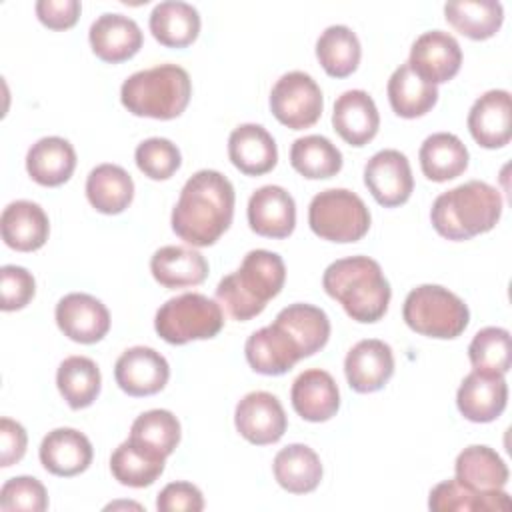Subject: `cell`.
Returning <instances> with one entry per match:
<instances>
[{"label": "cell", "mask_w": 512, "mask_h": 512, "mask_svg": "<svg viewBox=\"0 0 512 512\" xmlns=\"http://www.w3.org/2000/svg\"><path fill=\"white\" fill-rule=\"evenodd\" d=\"M0 230L8 248L18 252H34L46 244L50 220L40 204L32 200H14L2 210Z\"/></svg>", "instance_id": "24"}, {"label": "cell", "mask_w": 512, "mask_h": 512, "mask_svg": "<svg viewBox=\"0 0 512 512\" xmlns=\"http://www.w3.org/2000/svg\"><path fill=\"white\" fill-rule=\"evenodd\" d=\"M56 386L60 396L72 410H82L98 398L102 374L92 358L68 356L58 366Z\"/></svg>", "instance_id": "36"}, {"label": "cell", "mask_w": 512, "mask_h": 512, "mask_svg": "<svg viewBox=\"0 0 512 512\" xmlns=\"http://www.w3.org/2000/svg\"><path fill=\"white\" fill-rule=\"evenodd\" d=\"M44 470L54 476L72 478L88 470L94 458V448L86 434L76 428H54L48 432L38 450Z\"/></svg>", "instance_id": "21"}, {"label": "cell", "mask_w": 512, "mask_h": 512, "mask_svg": "<svg viewBox=\"0 0 512 512\" xmlns=\"http://www.w3.org/2000/svg\"><path fill=\"white\" fill-rule=\"evenodd\" d=\"M246 362L264 376H282L302 360L294 338L276 322L252 332L244 344Z\"/></svg>", "instance_id": "17"}, {"label": "cell", "mask_w": 512, "mask_h": 512, "mask_svg": "<svg viewBox=\"0 0 512 512\" xmlns=\"http://www.w3.org/2000/svg\"><path fill=\"white\" fill-rule=\"evenodd\" d=\"M308 224L322 240L350 244L368 234L370 210L356 192L346 188H328L310 200Z\"/></svg>", "instance_id": "8"}, {"label": "cell", "mask_w": 512, "mask_h": 512, "mask_svg": "<svg viewBox=\"0 0 512 512\" xmlns=\"http://www.w3.org/2000/svg\"><path fill=\"white\" fill-rule=\"evenodd\" d=\"M54 318L60 332L78 344H96L110 330L108 308L86 292H70L60 298Z\"/></svg>", "instance_id": "12"}, {"label": "cell", "mask_w": 512, "mask_h": 512, "mask_svg": "<svg viewBox=\"0 0 512 512\" xmlns=\"http://www.w3.org/2000/svg\"><path fill=\"white\" fill-rule=\"evenodd\" d=\"M180 422L178 418L164 408H154L148 412H142L130 426V440L144 450L168 458L176 446L180 444Z\"/></svg>", "instance_id": "40"}, {"label": "cell", "mask_w": 512, "mask_h": 512, "mask_svg": "<svg viewBox=\"0 0 512 512\" xmlns=\"http://www.w3.org/2000/svg\"><path fill=\"white\" fill-rule=\"evenodd\" d=\"M154 280L170 290L200 286L208 278L206 258L186 246H162L150 258Z\"/></svg>", "instance_id": "27"}, {"label": "cell", "mask_w": 512, "mask_h": 512, "mask_svg": "<svg viewBox=\"0 0 512 512\" xmlns=\"http://www.w3.org/2000/svg\"><path fill=\"white\" fill-rule=\"evenodd\" d=\"M402 318L416 334L452 340L466 330L470 310L464 300L448 288L438 284H422L408 292L402 306Z\"/></svg>", "instance_id": "6"}, {"label": "cell", "mask_w": 512, "mask_h": 512, "mask_svg": "<svg viewBox=\"0 0 512 512\" xmlns=\"http://www.w3.org/2000/svg\"><path fill=\"white\" fill-rule=\"evenodd\" d=\"M274 322L294 338L302 358H310L320 352L330 338L328 314L314 304H290L276 314Z\"/></svg>", "instance_id": "29"}, {"label": "cell", "mask_w": 512, "mask_h": 512, "mask_svg": "<svg viewBox=\"0 0 512 512\" xmlns=\"http://www.w3.org/2000/svg\"><path fill=\"white\" fill-rule=\"evenodd\" d=\"M500 216L502 196L494 186L482 180H468L442 192L430 208L434 230L452 242L470 240L490 232Z\"/></svg>", "instance_id": "4"}, {"label": "cell", "mask_w": 512, "mask_h": 512, "mask_svg": "<svg viewBox=\"0 0 512 512\" xmlns=\"http://www.w3.org/2000/svg\"><path fill=\"white\" fill-rule=\"evenodd\" d=\"M322 286L360 324L378 322L386 314L392 298L380 264L370 256L334 260L322 274Z\"/></svg>", "instance_id": "2"}, {"label": "cell", "mask_w": 512, "mask_h": 512, "mask_svg": "<svg viewBox=\"0 0 512 512\" xmlns=\"http://www.w3.org/2000/svg\"><path fill=\"white\" fill-rule=\"evenodd\" d=\"M468 130L478 146L496 150L512 138V98L508 90H488L468 112Z\"/></svg>", "instance_id": "19"}, {"label": "cell", "mask_w": 512, "mask_h": 512, "mask_svg": "<svg viewBox=\"0 0 512 512\" xmlns=\"http://www.w3.org/2000/svg\"><path fill=\"white\" fill-rule=\"evenodd\" d=\"M228 158L246 176H262L278 162L272 134L260 124H240L228 136Z\"/></svg>", "instance_id": "25"}, {"label": "cell", "mask_w": 512, "mask_h": 512, "mask_svg": "<svg viewBox=\"0 0 512 512\" xmlns=\"http://www.w3.org/2000/svg\"><path fill=\"white\" fill-rule=\"evenodd\" d=\"M192 96L190 74L178 64H158L138 70L122 82V106L140 118H178Z\"/></svg>", "instance_id": "5"}, {"label": "cell", "mask_w": 512, "mask_h": 512, "mask_svg": "<svg viewBox=\"0 0 512 512\" xmlns=\"http://www.w3.org/2000/svg\"><path fill=\"white\" fill-rule=\"evenodd\" d=\"M86 198L100 214H120L134 198V180L118 164H98L86 178Z\"/></svg>", "instance_id": "33"}, {"label": "cell", "mask_w": 512, "mask_h": 512, "mask_svg": "<svg viewBox=\"0 0 512 512\" xmlns=\"http://www.w3.org/2000/svg\"><path fill=\"white\" fill-rule=\"evenodd\" d=\"M316 58L332 78H346L356 72L362 46L356 32L344 24L328 26L316 40Z\"/></svg>", "instance_id": "37"}, {"label": "cell", "mask_w": 512, "mask_h": 512, "mask_svg": "<svg viewBox=\"0 0 512 512\" xmlns=\"http://www.w3.org/2000/svg\"><path fill=\"white\" fill-rule=\"evenodd\" d=\"M224 326V310L200 292H186L166 300L154 318L156 334L174 346L210 340Z\"/></svg>", "instance_id": "7"}, {"label": "cell", "mask_w": 512, "mask_h": 512, "mask_svg": "<svg viewBox=\"0 0 512 512\" xmlns=\"http://www.w3.org/2000/svg\"><path fill=\"white\" fill-rule=\"evenodd\" d=\"M48 508V492L34 476H14L0 488L2 512H44Z\"/></svg>", "instance_id": "44"}, {"label": "cell", "mask_w": 512, "mask_h": 512, "mask_svg": "<svg viewBox=\"0 0 512 512\" xmlns=\"http://www.w3.org/2000/svg\"><path fill=\"white\" fill-rule=\"evenodd\" d=\"M114 378L128 396L158 394L170 378L168 360L150 346H132L124 350L114 364Z\"/></svg>", "instance_id": "13"}, {"label": "cell", "mask_w": 512, "mask_h": 512, "mask_svg": "<svg viewBox=\"0 0 512 512\" xmlns=\"http://www.w3.org/2000/svg\"><path fill=\"white\" fill-rule=\"evenodd\" d=\"M428 508L434 512H470V510H508L510 498L504 490L474 492L456 478L444 480L430 490Z\"/></svg>", "instance_id": "41"}, {"label": "cell", "mask_w": 512, "mask_h": 512, "mask_svg": "<svg viewBox=\"0 0 512 512\" xmlns=\"http://www.w3.org/2000/svg\"><path fill=\"white\" fill-rule=\"evenodd\" d=\"M92 52L108 64H120L130 60L142 48L144 36L136 20L118 12H106L98 16L88 30Z\"/></svg>", "instance_id": "20"}, {"label": "cell", "mask_w": 512, "mask_h": 512, "mask_svg": "<svg viewBox=\"0 0 512 512\" xmlns=\"http://www.w3.org/2000/svg\"><path fill=\"white\" fill-rule=\"evenodd\" d=\"M364 184L372 198L384 208L406 204L414 190L408 158L394 148L376 152L364 166Z\"/></svg>", "instance_id": "11"}, {"label": "cell", "mask_w": 512, "mask_h": 512, "mask_svg": "<svg viewBox=\"0 0 512 512\" xmlns=\"http://www.w3.org/2000/svg\"><path fill=\"white\" fill-rule=\"evenodd\" d=\"M34 10L46 28L68 30L78 22L82 4L78 0H38Z\"/></svg>", "instance_id": "47"}, {"label": "cell", "mask_w": 512, "mask_h": 512, "mask_svg": "<svg viewBox=\"0 0 512 512\" xmlns=\"http://www.w3.org/2000/svg\"><path fill=\"white\" fill-rule=\"evenodd\" d=\"M156 508L160 512H200L204 510V496L192 482H170L160 490Z\"/></svg>", "instance_id": "46"}, {"label": "cell", "mask_w": 512, "mask_h": 512, "mask_svg": "<svg viewBox=\"0 0 512 512\" xmlns=\"http://www.w3.org/2000/svg\"><path fill=\"white\" fill-rule=\"evenodd\" d=\"M290 400L294 412L306 422H326L340 408V390L330 372L310 368L292 382Z\"/></svg>", "instance_id": "22"}, {"label": "cell", "mask_w": 512, "mask_h": 512, "mask_svg": "<svg viewBox=\"0 0 512 512\" xmlns=\"http://www.w3.org/2000/svg\"><path fill=\"white\" fill-rule=\"evenodd\" d=\"M246 214L250 230L264 238H288L296 226V202L286 188L276 184L254 190Z\"/></svg>", "instance_id": "18"}, {"label": "cell", "mask_w": 512, "mask_h": 512, "mask_svg": "<svg viewBox=\"0 0 512 512\" xmlns=\"http://www.w3.org/2000/svg\"><path fill=\"white\" fill-rule=\"evenodd\" d=\"M148 26L162 46L186 48L200 34V14L188 2L166 0L154 6Z\"/></svg>", "instance_id": "32"}, {"label": "cell", "mask_w": 512, "mask_h": 512, "mask_svg": "<svg viewBox=\"0 0 512 512\" xmlns=\"http://www.w3.org/2000/svg\"><path fill=\"white\" fill-rule=\"evenodd\" d=\"M508 402V384L502 374H488L472 370L464 376L456 392V406L460 414L476 424L496 420Z\"/></svg>", "instance_id": "16"}, {"label": "cell", "mask_w": 512, "mask_h": 512, "mask_svg": "<svg viewBox=\"0 0 512 512\" xmlns=\"http://www.w3.org/2000/svg\"><path fill=\"white\" fill-rule=\"evenodd\" d=\"M408 64L426 82L444 84L460 72L462 48L452 34L430 30L414 40Z\"/></svg>", "instance_id": "14"}, {"label": "cell", "mask_w": 512, "mask_h": 512, "mask_svg": "<svg viewBox=\"0 0 512 512\" xmlns=\"http://www.w3.org/2000/svg\"><path fill=\"white\" fill-rule=\"evenodd\" d=\"M454 478L474 492H496L508 484V466L490 446L472 444L454 462Z\"/></svg>", "instance_id": "28"}, {"label": "cell", "mask_w": 512, "mask_h": 512, "mask_svg": "<svg viewBox=\"0 0 512 512\" xmlns=\"http://www.w3.org/2000/svg\"><path fill=\"white\" fill-rule=\"evenodd\" d=\"M234 202V186L222 172L198 170L186 180L172 208V230L190 246H212L230 228Z\"/></svg>", "instance_id": "1"}, {"label": "cell", "mask_w": 512, "mask_h": 512, "mask_svg": "<svg viewBox=\"0 0 512 512\" xmlns=\"http://www.w3.org/2000/svg\"><path fill=\"white\" fill-rule=\"evenodd\" d=\"M348 386L358 394L382 390L394 374V354L390 344L378 338L356 342L344 358Z\"/></svg>", "instance_id": "15"}, {"label": "cell", "mask_w": 512, "mask_h": 512, "mask_svg": "<svg viewBox=\"0 0 512 512\" xmlns=\"http://www.w3.org/2000/svg\"><path fill=\"white\" fill-rule=\"evenodd\" d=\"M468 360L474 370L506 376L512 364L510 332L500 326L478 330L468 346Z\"/></svg>", "instance_id": "42"}, {"label": "cell", "mask_w": 512, "mask_h": 512, "mask_svg": "<svg viewBox=\"0 0 512 512\" xmlns=\"http://www.w3.org/2000/svg\"><path fill=\"white\" fill-rule=\"evenodd\" d=\"M388 102L400 118H420L436 106L438 88L420 78L406 62L388 80Z\"/></svg>", "instance_id": "34"}, {"label": "cell", "mask_w": 512, "mask_h": 512, "mask_svg": "<svg viewBox=\"0 0 512 512\" xmlns=\"http://www.w3.org/2000/svg\"><path fill=\"white\" fill-rule=\"evenodd\" d=\"M76 168L74 146L60 136H44L26 154V172L40 186H60L70 180Z\"/></svg>", "instance_id": "26"}, {"label": "cell", "mask_w": 512, "mask_h": 512, "mask_svg": "<svg viewBox=\"0 0 512 512\" xmlns=\"http://www.w3.org/2000/svg\"><path fill=\"white\" fill-rule=\"evenodd\" d=\"M286 282V266L280 254L250 250L240 268L224 276L216 286V302L238 322L262 314L268 300L276 298Z\"/></svg>", "instance_id": "3"}, {"label": "cell", "mask_w": 512, "mask_h": 512, "mask_svg": "<svg viewBox=\"0 0 512 512\" xmlns=\"http://www.w3.org/2000/svg\"><path fill=\"white\" fill-rule=\"evenodd\" d=\"M270 110L290 130L310 128L320 120L324 110L322 90L310 74L302 70L286 72L272 86Z\"/></svg>", "instance_id": "9"}, {"label": "cell", "mask_w": 512, "mask_h": 512, "mask_svg": "<svg viewBox=\"0 0 512 512\" xmlns=\"http://www.w3.org/2000/svg\"><path fill=\"white\" fill-rule=\"evenodd\" d=\"M234 426L246 442L266 446L276 444L284 436L288 418L274 394L254 390L242 396V400L236 404Z\"/></svg>", "instance_id": "10"}, {"label": "cell", "mask_w": 512, "mask_h": 512, "mask_svg": "<svg viewBox=\"0 0 512 512\" xmlns=\"http://www.w3.org/2000/svg\"><path fill=\"white\" fill-rule=\"evenodd\" d=\"M290 164L308 180H326L342 170V152L326 136L308 134L292 142Z\"/></svg>", "instance_id": "38"}, {"label": "cell", "mask_w": 512, "mask_h": 512, "mask_svg": "<svg viewBox=\"0 0 512 512\" xmlns=\"http://www.w3.org/2000/svg\"><path fill=\"white\" fill-rule=\"evenodd\" d=\"M422 174L432 182H448L464 174L468 168V148L450 132L430 134L418 152Z\"/></svg>", "instance_id": "30"}, {"label": "cell", "mask_w": 512, "mask_h": 512, "mask_svg": "<svg viewBox=\"0 0 512 512\" xmlns=\"http://www.w3.org/2000/svg\"><path fill=\"white\" fill-rule=\"evenodd\" d=\"M134 160L138 170L150 180H168L178 172L182 164L178 146L172 140L160 136L142 140L136 146Z\"/></svg>", "instance_id": "43"}, {"label": "cell", "mask_w": 512, "mask_h": 512, "mask_svg": "<svg viewBox=\"0 0 512 512\" xmlns=\"http://www.w3.org/2000/svg\"><path fill=\"white\" fill-rule=\"evenodd\" d=\"M166 458H160L130 438L124 440L110 456V472L122 484L130 488H144L154 484L164 472Z\"/></svg>", "instance_id": "39"}, {"label": "cell", "mask_w": 512, "mask_h": 512, "mask_svg": "<svg viewBox=\"0 0 512 512\" xmlns=\"http://www.w3.org/2000/svg\"><path fill=\"white\" fill-rule=\"evenodd\" d=\"M0 308L4 312H14L26 308L36 294L34 276L16 264H6L0 268Z\"/></svg>", "instance_id": "45"}, {"label": "cell", "mask_w": 512, "mask_h": 512, "mask_svg": "<svg viewBox=\"0 0 512 512\" xmlns=\"http://www.w3.org/2000/svg\"><path fill=\"white\" fill-rule=\"evenodd\" d=\"M276 482L290 494L314 492L322 480L320 456L306 444L284 446L272 462Z\"/></svg>", "instance_id": "31"}, {"label": "cell", "mask_w": 512, "mask_h": 512, "mask_svg": "<svg viewBox=\"0 0 512 512\" xmlns=\"http://www.w3.org/2000/svg\"><path fill=\"white\" fill-rule=\"evenodd\" d=\"M28 436L20 422L12 418H0V466L10 468L26 454Z\"/></svg>", "instance_id": "48"}, {"label": "cell", "mask_w": 512, "mask_h": 512, "mask_svg": "<svg viewBox=\"0 0 512 512\" xmlns=\"http://www.w3.org/2000/svg\"><path fill=\"white\" fill-rule=\"evenodd\" d=\"M444 18L466 38L488 40L500 30L504 8L496 0H452L444 4Z\"/></svg>", "instance_id": "35"}, {"label": "cell", "mask_w": 512, "mask_h": 512, "mask_svg": "<svg viewBox=\"0 0 512 512\" xmlns=\"http://www.w3.org/2000/svg\"><path fill=\"white\" fill-rule=\"evenodd\" d=\"M332 126L350 146H366L380 128V114L372 96L364 90H346L334 102Z\"/></svg>", "instance_id": "23"}]
</instances>
